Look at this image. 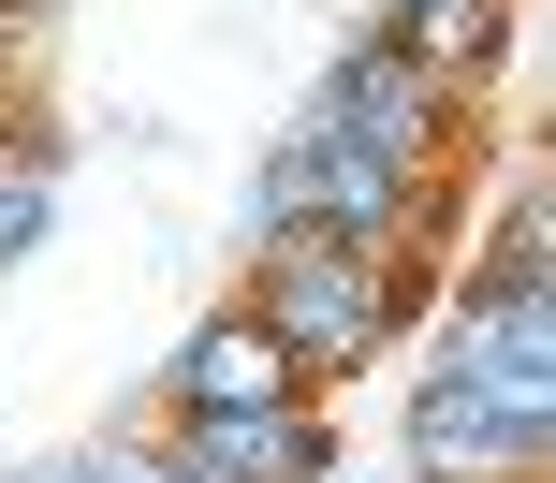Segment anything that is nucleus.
I'll return each mask as SVG.
<instances>
[{"label": "nucleus", "mask_w": 556, "mask_h": 483, "mask_svg": "<svg viewBox=\"0 0 556 483\" xmlns=\"http://www.w3.org/2000/svg\"><path fill=\"white\" fill-rule=\"evenodd\" d=\"M0 15H29V29H45V15H59V0H0Z\"/></svg>", "instance_id": "obj_11"}, {"label": "nucleus", "mask_w": 556, "mask_h": 483, "mask_svg": "<svg viewBox=\"0 0 556 483\" xmlns=\"http://www.w3.org/2000/svg\"><path fill=\"white\" fill-rule=\"evenodd\" d=\"M0 483H15V469H0Z\"/></svg>", "instance_id": "obj_13"}, {"label": "nucleus", "mask_w": 556, "mask_h": 483, "mask_svg": "<svg viewBox=\"0 0 556 483\" xmlns=\"http://www.w3.org/2000/svg\"><path fill=\"white\" fill-rule=\"evenodd\" d=\"M45 220H59V176H29V162H15V176H0V279L45 250Z\"/></svg>", "instance_id": "obj_8"}, {"label": "nucleus", "mask_w": 556, "mask_h": 483, "mask_svg": "<svg viewBox=\"0 0 556 483\" xmlns=\"http://www.w3.org/2000/svg\"><path fill=\"white\" fill-rule=\"evenodd\" d=\"M88 483H191L162 440H88Z\"/></svg>", "instance_id": "obj_9"}, {"label": "nucleus", "mask_w": 556, "mask_h": 483, "mask_svg": "<svg viewBox=\"0 0 556 483\" xmlns=\"http://www.w3.org/2000/svg\"><path fill=\"white\" fill-rule=\"evenodd\" d=\"M556 234H542V176H513V205H498V234H483V264H469V293H483V308H542V293H556Z\"/></svg>", "instance_id": "obj_7"}, {"label": "nucleus", "mask_w": 556, "mask_h": 483, "mask_svg": "<svg viewBox=\"0 0 556 483\" xmlns=\"http://www.w3.org/2000/svg\"><path fill=\"white\" fill-rule=\"evenodd\" d=\"M425 293H440V264H395V250H352V234L278 220V234H250V293H235V308H250L264 338H278V367L323 396V381L381 367V352L410 338Z\"/></svg>", "instance_id": "obj_1"}, {"label": "nucleus", "mask_w": 556, "mask_h": 483, "mask_svg": "<svg viewBox=\"0 0 556 483\" xmlns=\"http://www.w3.org/2000/svg\"><path fill=\"white\" fill-rule=\"evenodd\" d=\"M191 483H323L337 469V410L278 396V410H205V425H147Z\"/></svg>", "instance_id": "obj_4"}, {"label": "nucleus", "mask_w": 556, "mask_h": 483, "mask_svg": "<svg viewBox=\"0 0 556 483\" xmlns=\"http://www.w3.org/2000/svg\"><path fill=\"white\" fill-rule=\"evenodd\" d=\"M29 59H45V29H29V15H0V103H29Z\"/></svg>", "instance_id": "obj_10"}, {"label": "nucleus", "mask_w": 556, "mask_h": 483, "mask_svg": "<svg viewBox=\"0 0 556 483\" xmlns=\"http://www.w3.org/2000/svg\"><path fill=\"white\" fill-rule=\"evenodd\" d=\"M278 396H307L293 367H278V338L250 308H205L191 338H176V367H162V396H147V425H205V410H278Z\"/></svg>", "instance_id": "obj_5"}, {"label": "nucleus", "mask_w": 556, "mask_h": 483, "mask_svg": "<svg viewBox=\"0 0 556 483\" xmlns=\"http://www.w3.org/2000/svg\"><path fill=\"white\" fill-rule=\"evenodd\" d=\"M323 483H352V469H323Z\"/></svg>", "instance_id": "obj_12"}, {"label": "nucleus", "mask_w": 556, "mask_h": 483, "mask_svg": "<svg viewBox=\"0 0 556 483\" xmlns=\"http://www.w3.org/2000/svg\"><path fill=\"white\" fill-rule=\"evenodd\" d=\"M469 103H483V88H454L440 59H410L395 29H352V59L307 88L293 132L366 147V162H410V176H469Z\"/></svg>", "instance_id": "obj_2"}, {"label": "nucleus", "mask_w": 556, "mask_h": 483, "mask_svg": "<svg viewBox=\"0 0 556 483\" xmlns=\"http://www.w3.org/2000/svg\"><path fill=\"white\" fill-rule=\"evenodd\" d=\"M395 455H410V483H542V455H556V396L483 381V367H440V352H425L410 410H395Z\"/></svg>", "instance_id": "obj_3"}, {"label": "nucleus", "mask_w": 556, "mask_h": 483, "mask_svg": "<svg viewBox=\"0 0 556 483\" xmlns=\"http://www.w3.org/2000/svg\"><path fill=\"white\" fill-rule=\"evenodd\" d=\"M513 15H528V0H381V29H395L410 59H440L454 88H483V74H498Z\"/></svg>", "instance_id": "obj_6"}]
</instances>
